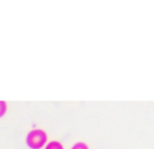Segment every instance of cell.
<instances>
[{"mask_svg": "<svg viewBox=\"0 0 154 149\" xmlns=\"http://www.w3.org/2000/svg\"><path fill=\"white\" fill-rule=\"evenodd\" d=\"M27 144L32 149H40L42 148L46 142H47V133L42 129H34L30 130L27 135Z\"/></svg>", "mask_w": 154, "mask_h": 149, "instance_id": "cell-1", "label": "cell"}, {"mask_svg": "<svg viewBox=\"0 0 154 149\" xmlns=\"http://www.w3.org/2000/svg\"><path fill=\"white\" fill-rule=\"evenodd\" d=\"M46 149H63V146L60 142L53 141V142H49L48 144H47Z\"/></svg>", "mask_w": 154, "mask_h": 149, "instance_id": "cell-2", "label": "cell"}, {"mask_svg": "<svg viewBox=\"0 0 154 149\" xmlns=\"http://www.w3.org/2000/svg\"><path fill=\"white\" fill-rule=\"evenodd\" d=\"M6 110H7V104L5 102H2V100H0V118L5 115Z\"/></svg>", "mask_w": 154, "mask_h": 149, "instance_id": "cell-3", "label": "cell"}, {"mask_svg": "<svg viewBox=\"0 0 154 149\" xmlns=\"http://www.w3.org/2000/svg\"><path fill=\"white\" fill-rule=\"evenodd\" d=\"M71 149H89V147H88V144H85L84 142H78Z\"/></svg>", "mask_w": 154, "mask_h": 149, "instance_id": "cell-4", "label": "cell"}]
</instances>
